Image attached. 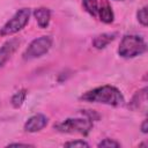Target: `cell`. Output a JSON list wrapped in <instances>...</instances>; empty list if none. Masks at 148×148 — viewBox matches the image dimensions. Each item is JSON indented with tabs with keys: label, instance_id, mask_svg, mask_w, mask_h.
<instances>
[{
	"label": "cell",
	"instance_id": "2",
	"mask_svg": "<svg viewBox=\"0 0 148 148\" xmlns=\"http://www.w3.org/2000/svg\"><path fill=\"white\" fill-rule=\"evenodd\" d=\"M147 50V44L141 36L125 35L119 44L118 54L123 58L130 59L142 54Z\"/></svg>",
	"mask_w": 148,
	"mask_h": 148
},
{
	"label": "cell",
	"instance_id": "7",
	"mask_svg": "<svg viewBox=\"0 0 148 148\" xmlns=\"http://www.w3.org/2000/svg\"><path fill=\"white\" fill-rule=\"evenodd\" d=\"M18 45H20L18 38H10L2 44V46L0 47V67H2L10 59V57L17 50Z\"/></svg>",
	"mask_w": 148,
	"mask_h": 148
},
{
	"label": "cell",
	"instance_id": "8",
	"mask_svg": "<svg viewBox=\"0 0 148 148\" xmlns=\"http://www.w3.org/2000/svg\"><path fill=\"white\" fill-rule=\"evenodd\" d=\"M34 15H35V18H36L37 24H38L39 28L44 29L49 25L50 20H51V12H50L49 8H46V7L36 8L35 12H34Z\"/></svg>",
	"mask_w": 148,
	"mask_h": 148
},
{
	"label": "cell",
	"instance_id": "17",
	"mask_svg": "<svg viewBox=\"0 0 148 148\" xmlns=\"http://www.w3.org/2000/svg\"><path fill=\"white\" fill-rule=\"evenodd\" d=\"M9 147H32V145L29 143H9Z\"/></svg>",
	"mask_w": 148,
	"mask_h": 148
},
{
	"label": "cell",
	"instance_id": "12",
	"mask_svg": "<svg viewBox=\"0 0 148 148\" xmlns=\"http://www.w3.org/2000/svg\"><path fill=\"white\" fill-rule=\"evenodd\" d=\"M97 17L99 18V21H102L103 23H112L113 18H114V14L113 10L110 6V3L105 0V2L103 3V6L101 7Z\"/></svg>",
	"mask_w": 148,
	"mask_h": 148
},
{
	"label": "cell",
	"instance_id": "11",
	"mask_svg": "<svg viewBox=\"0 0 148 148\" xmlns=\"http://www.w3.org/2000/svg\"><path fill=\"white\" fill-rule=\"evenodd\" d=\"M104 2L105 0H82L83 8L86 9L87 13H89L94 17H97L98 12Z\"/></svg>",
	"mask_w": 148,
	"mask_h": 148
},
{
	"label": "cell",
	"instance_id": "16",
	"mask_svg": "<svg viewBox=\"0 0 148 148\" xmlns=\"http://www.w3.org/2000/svg\"><path fill=\"white\" fill-rule=\"evenodd\" d=\"M65 147H81V148H83V147H89V143L88 142H86V141H83V140H75V141H68V142H66L65 143Z\"/></svg>",
	"mask_w": 148,
	"mask_h": 148
},
{
	"label": "cell",
	"instance_id": "5",
	"mask_svg": "<svg viewBox=\"0 0 148 148\" xmlns=\"http://www.w3.org/2000/svg\"><path fill=\"white\" fill-rule=\"evenodd\" d=\"M52 46V38L50 36H40L36 39H34L29 46L23 52V59L24 60H31L39 58L49 52V50Z\"/></svg>",
	"mask_w": 148,
	"mask_h": 148
},
{
	"label": "cell",
	"instance_id": "10",
	"mask_svg": "<svg viewBox=\"0 0 148 148\" xmlns=\"http://www.w3.org/2000/svg\"><path fill=\"white\" fill-rule=\"evenodd\" d=\"M116 32H106V34H102V35H98L94 38L92 40V45L96 47V49H104L106 47L114 38H116Z\"/></svg>",
	"mask_w": 148,
	"mask_h": 148
},
{
	"label": "cell",
	"instance_id": "13",
	"mask_svg": "<svg viewBox=\"0 0 148 148\" xmlns=\"http://www.w3.org/2000/svg\"><path fill=\"white\" fill-rule=\"evenodd\" d=\"M25 97H27V90H25V89H21V90L16 91V92L13 95L10 103H12V105H13L14 108L17 109V108H20V106L24 103Z\"/></svg>",
	"mask_w": 148,
	"mask_h": 148
},
{
	"label": "cell",
	"instance_id": "14",
	"mask_svg": "<svg viewBox=\"0 0 148 148\" xmlns=\"http://www.w3.org/2000/svg\"><path fill=\"white\" fill-rule=\"evenodd\" d=\"M136 17H138V21L143 25V27H147V6H143L142 8H140L136 13Z\"/></svg>",
	"mask_w": 148,
	"mask_h": 148
},
{
	"label": "cell",
	"instance_id": "6",
	"mask_svg": "<svg viewBox=\"0 0 148 148\" xmlns=\"http://www.w3.org/2000/svg\"><path fill=\"white\" fill-rule=\"evenodd\" d=\"M49 123V119L45 114L42 113H37L31 116L24 124V131L29 132V133H35L38 132L40 130H43Z\"/></svg>",
	"mask_w": 148,
	"mask_h": 148
},
{
	"label": "cell",
	"instance_id": "9",
	"mask_svg": "<svg viewBox=\"0 0 148 148\" xmlns=\"http://www.w3.org/2000/svg\"><path fill=\"white\" fill-rule=\"evenodd\" d=\"M146 104H147V88H142L133 96L131 103L128 104V108H131L132 110H138V109L140 110L142 106L143 109H146Z\"/></svg>",
	"mask_w": 148,
	"mask_h": 148
},
{
	"label": "cell",
	"instance_id": "18",
	"mask_svg": "<svg viewBox=\"0 0 148 148\" xmlns=\"http://www.w3.org/2000/svg\"><path fill=\"white\" fill-rule=\"evenodd\" d=\"M147 120H143V123H142V125H141V130H142V132L143 133H147L148 132V128H147Z\"/></svg>",
	"mask_w": 148,
	"mask_h": 148
},
{
	"label": "cell",
	"instance_id": "15",
	"mask_svg": "<svg viewBox=\"0 0 148 148\" xmlns=\"http://www.w3.org/2000/svg\"><path fill=\"white\" fill-rule=\"evenodd\" d=\"M98 147H108V148H112V147H120V143L119 142H117V141H114V140H112V139H104V140H102L98 145H97Z\"/></svg>",
	"mask_w": 148,
	"mask_h": 148
},
{
	"label": "cell",
	"instance_id": "4",
	"mask_svg": "<svg viewBox=\"0 0 148 148\" xmlns=\"http://www.w3.org/2000/svg\"><path fill=\"white\" fill-rule=\"evenodd\" d=\"M30 9L22 8L18 9L12 18H9L0 29V36H12L18 31H21L29 22L30 18Z\"/></svg>",
	"mask_w": 148,
	"mask_h": 148
},
{
	"label": "cell",
	"instance_id": "3",
	"mask_svg": "<svg viewBox=\"0 0 148 148\" xmlns=\"http://www.w3.org/2000/svg\"><path fill=\"white\" fill-rule=\"evenodd\" d=\"M54 130L60 133L88 135L92 130V120L89 118H67L57 123Z\"/></svg>",
	"mask_w": 148,
	"mask_h": 148
},
{
	"label": "cell",
	"instance_id": "1",
	"mask_svg": "<svg viewBox=\"0 0 148 148\" xmlns=\"http://www.w3.org/2000/svg\"><path fill=\"white\" fill-rule=\"evenodd\" d=\"M80 99L90 103H101L111 106H121L125 103V98L120 90L113 86H101L94 88L89 91H86L81 95Z\"/></svg>",
	"mask_w": 148,
	"mask_h": 148
}]
</instances>
